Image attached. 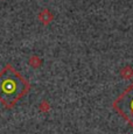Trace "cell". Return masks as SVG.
<instances>
[{"instance_id":"7a4b0ae2","label":"cell","mask_w":133,"mask_h":134,"mask_svg":"<svg viewBox=\"0 0 133 134\" xmlns=\"http://www.w3.org/2000/svg\"><path fill=\"white\" fill-rule=\"evenodd\" d=\"M113 109L133 128V82L114 99Z\"/></svg>"},{"instance_id":"6da1fadb","label":"cell","mask_w":133,"mask_h":134,"mask_svg":"<svg viewBox=\"0 0 133 134\" xmlns=\"http://www.w3.org/2000/svg\"><path fill=\"white\" fill-rule=\"evenodd\" d=\"M29 83L11 65L0 70V103L5 109H13L18 102L29 91Z\"/></svg>"}]
</instances>
